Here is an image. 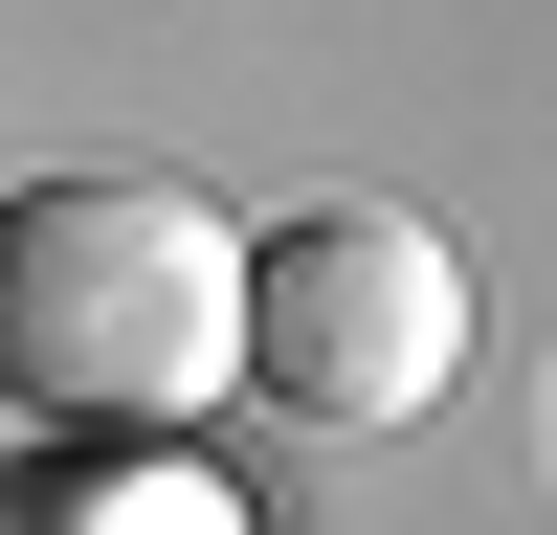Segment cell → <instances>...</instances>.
I'll return each mask as SVG.
<instances>
[{"label": "cell", "instance_id": "cell-1", "mask_svg": "<svg viewBox=\"0 0 557 535\" xmlns=\"http://www.w3.org/2000/svg\"><path fill=\"white\" fill-rule=\"evenodd\" d=\"M246 357V246L201 178H0V424H201Z\"/></svg>", "mask_w": 557, "mask_h": 535}, {"label": "cell", "instance_id": "cell-2", "mask_svg": "<svg viewBox=\"0 0 557 535\" xmlns=\"http://www.w3.org/2000/svg\"><path fill=\"white\" fill-rule=\"evenodd\" d=\"M246 380L290 401V424H335V446L424 424V401L469 380V268H446V223H401V201L246 223Z\"/></svg>", "mask_w": 557, "mask_h": 535}, {"label": "cell", "instance_id": "cell-3", "mask_svg": "<svg viewBox=\"0 0 557 535\" xmlns=\"http://www.w3.org/2000/svg\"><path fill=\"white\" fill-rule=\"evenodd\" d=\"M0 535H268L201 469V424H23L0 446Z\"/></svg>", "mask_w": 557, "mask_h": 535}]
</instances>
